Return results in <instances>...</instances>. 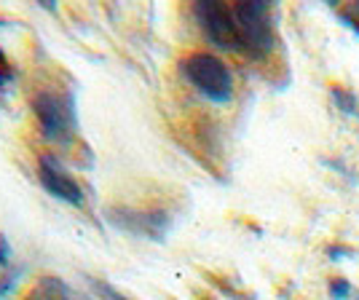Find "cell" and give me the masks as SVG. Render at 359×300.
<instances>
[{"instance_id":"cell-8","label":"cell","mask_w":359,"mask_h":300,"mask_svg":"<svg viewBox=\"0 0 359 300\" xmlns=\"http://www.w3.org/2000/svg\"><path fill=\"white\" fill-rule=\"evenodd\" d=\"M91 289H94V295H100V300H126L121 292H116L113 287L102 285V282H91ZM78 300H91V298H78Z\"/></svg>"},{"instance_id":"cell-9","label":"cell","mask_w":359,"mask_h":300,"mask_svg":"<svg viewBox=\"0 0 359 300\" xmlns=\"http://www.w3.org/2000/svg\"><path fill=\"white\" fill-rule=\"evenodd\" d=\"M330 298H332V300L351 298V285H348L346 279H335V282L330 285Z\"/></svg>"},{"instance_id":"cell-6","label":"cell","mask_w":359,"mask_h":300,"mask_svg":"<svg viewBox=\"0 0 359 300\" xmlns=\"http://www.w3.org/2000/svg\"><path fill=\"white\" fill-rule=\"evenodd\" d=\"M38 180H41L46 193L54 196L57 201H65L70 207H83V201H86L83 188L75 182L73 175L54 156H41V161H38Z\"/></svg>"},{"instance_id":"cell-12","label":"cell","mask_w":359,"mask_h":300,"mask_svg":"<svg viewBox=\"0 0 359 300\" xmlns=\"http://www.w3.org/2000/svg\"><path fill=\"white\" fill-rule=\"evenodd\" d=\"M332 97H335V100H338V102L344 105L346 113H354V100H351L348 94H344L341 89H335V91H332Z\"/></svg>"},{"instance_id":"cell-10","label":"cell","mask_w":359,"mask_h":300,"mask_svg":"<svg viewBox=\"0 0 359 300\" xmlns=\"http://www.w3.org/2000/svg\"><path fill=\"white\" fill-rule=\"evenodd\" d=\"M0 268L8 271L14 268V260H11V244H8V239L0 233Z\"/></svg>"},{"instance_id":"cell-5","label":"cell","mask_w":359,"mask_h":300,"mask_svg":"<svg viewBox=\"0 0 359 300\" xmlns=\"http://www.w3.org/2000/svg\"><path fill=\"white\" fill-rule=\"evenodd\" d=\"M107 223L113 228H118L129 236H137V239H150V241H161L169 233V225H172V217L161 210H126V207H118V210L107 212Z\"/></svg>"},{"instance_id":"cell-2","label":"cell","mask_w":359,"mask_h":300,"mask_svg":"<svg viewBox=\"0 0 359 300\" xmlns=\"http://www.w3.org/2000/svg\"><path fill=\"white\" fill-rule=\"evenodd\" d=\"M180 73L201 97H207L215 105H228L233 100V75L223 60L215 54H191L180 62Z\"/></svg>"},{"instance_id":"cell-7","label":"cell","mask_w":359,"mask_h":300,"mask_svg":"<svg viewBox=\"0 0 359 300\" xmlns=\"http://www.w3.org/2000/svg\"><path fill=\"white\" fill-rule=\"evenodd\" d=\"M25 300H78V295L67 287V282H62L57 276H46Z\"/></svg>"},{"instance_id":"cell-1","label":"cell","mask_w":359,"mask_h":300,"mask_svg":"<svg viewBox=\"0 0 359 300\" xmlns=\"http://www.w3.org/2000/svg\"><path fill=\"white\" fill-rule=\"evenodd\" d=\"M32 113L46 139L67 145L78 135V110H75L73 91L46 89L32 97Z\"/></svg>"},{"instance_id":"cell-3","label":"cell","mask_w":359,"mask_h":300,"mask_svg":"<svg viewBox=\"0 0 359 300\" xmlns=\"http://www.w3.org/2000/svg\"><path fill=\"white\" fill-rule=\"evenodd\" d=\"M231 14L239 32L241 54L263 60L273 51V25H271V6L269 3H233Z\"/></svg>"},{"instance_id":"cell-11","label":"cell","mask_w":359,"mask_h":300,"mask_svg":"<svg viewBox=\"0 0 359 300\" xmlns=\"http://www.w3.org/2000/svg\"><path fill=\"white\" fill-rule=\"evenodd\" d=\"M341 19H344L348 27H354V30L359 32V3H354V6H346V8H341Z\"/></svg>"},{"instance_id":"cell-4","label":"cell","mask_w":359,"mask_h":300,"mask_svg":"<svg viewBox=\"0 0 359 300\" xmlns=\"http://www.w3.org/2000/svg\"><path fill=\"white\" fill-rule=\"evenodd\" d=\"M194 19L198 22L201 32L207 35V41L223 51H239V32H236V22L231 14V6L225 3H215V0H204V3H194Z\"/></svg>"}]
</instances>
